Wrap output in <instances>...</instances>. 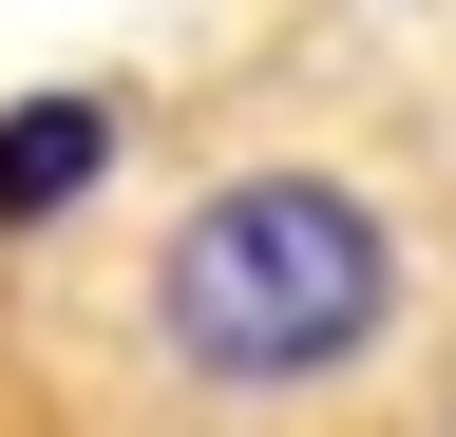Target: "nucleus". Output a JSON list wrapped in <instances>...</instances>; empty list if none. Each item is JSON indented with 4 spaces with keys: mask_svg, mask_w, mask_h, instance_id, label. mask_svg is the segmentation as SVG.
Listing matches in <instances>:
<instances>
[{
    "mask_svg": "<svg viewBox=\"0 0 456 437\" xmlns=\"http://www.w3.org/2000/svg\"><path fill=\"white\" fill-rule=\"evenodd\" d=\"M77 190H114V95H20L0 115V229H57Z\"/></svg>",
    "mask_w": 456,
    "mask_h": 437,
    "instance_id": "f03ea898",
    "label": "nucleus"
},
{
    "mask_svg": "<svg viewBox=\"0 0 456 437\" xmlns=\"http://www.w3.org/2000/svg\"><path fill=\"white\" fill-rule=\"evenodd\" d=\"M399 343V209L362 172H209L152 247V361L209 400H342Z\"/></svg>",
    "mask_w": 456,
    "mask_h": 437,
    "instance_id": "f257e3e1",
    "label": "nucleus"
}]
</instances>
